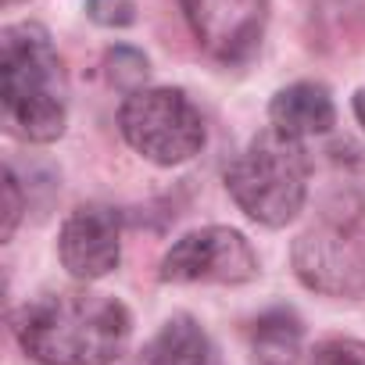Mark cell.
<instances>
[{"label":"cell","mask_w":365,"mask_h":365,"mask_svg":"<svg viewBox=\"0 0 365 365\" xmlns=\"http://www.w3.org/2000/svg\"><path fill=\"white\" fill-rule=\"evenodd\" d=\"M129 333L125 304L86 287L47 290L15 315V336L40 365H111L125 351Z\"/></svg>","instance_id":"6da1fadb"},{"label":"cell","mask_w":365,"mask_h":365,"mask_svg":"<svg viewBox=\"0 0 365 365\" xmlns=\"http://www.w3.org/2000/svg\"><path fill=\"white\" fill-rule=\"evenodd\" d=\"M0 101L19 140L54 143L68 122V76L51 33L19 22L0 33Z\"/></svg>","instance_id":"7a4b0ae2"},{"label":"cell","mask_w":365,"mask_h":365,"mask_svg":"<svg viewBox=\"0 0 365 365\" xmlns=\"http://www.w3.org/2000/svg\"><path fill=\"white\" fill-rule=\"evenodd\" d=\"M308 172L304 143L269 125L226 168V190L247 219L279 230L304 208Z\"/></svg>","instance_id":"3957f363"},{"label":"cell","mask_w":365,"mask_h":365,"mask_svg":"<svg viewBox=\"0 0 365 365\" xmlns=\"http://www.w3.org/2000/svg\"><path fill=\"white\" fill-rule=\"evenodd\" d=\"M118 129L125 143L154 165H182L205 147V118L194 101L172 86H143L122 101Z\"/></svg>","instance_id":"277c9868"},{"label":"cell","mask_w":365,"mask_h":365,"mask_svg":"<svg viewBox=\"0 0 365 365\" xmlns=\"http://www.w3.org/2000/svg\"><path fill=\"white\" fill-rule=\"evenodd\" d=\"M297 279L326 297H365V222L329 215L294 244Z\"/></svg>","instance_id":"5b68a950"},{"label":"cell","mask_w":365,"mask_h":365,"mask_svg":"<svg viewBox=\"0 0 365 365\" xmlns=\"http://www.w3.org/2000/svg\"><path fill=\"white\" fill-rule=\"evenodd\" d=\"M165 283H247L258 276V255L244 233L230 226H205L179 237L165 258L161 272Z\"/></svg>","instance_id":"8992f818"},{"label":"cell","mask_w":365,"mask_h":365,"mask_svg":"<svg viewBox=\"0 0 365 365\" xmlns=\"http://www.w3.org/2000/svg\"><path fill=\"white\" fill-rule=\"evenodd\" d=\"M197 43L226 65L247 61L269 22V0H179Z\"/></svg>","instance_id":"52a82bcc"},{"label":"cell","mask_w":365,"mask_h":365,"mask_svg":"<svg viewBox=\"0 0 365 365\" xmlns=\"http://www.w3.org/2000/svg\"><path fill=\"white\" fill-rule=\"evenodd\" d=\"M58 255H61V265L83 283L101 279L111 269H118V258H122L118 212L108 205H79L61 226Z\"/></svg>","instance_id":"ba28073f"},{"label":"cell","mask_w":365,"mask_h":365,"mask_svg":"<svg viewBox=\"0 0 365 365\" xmlns=\"http://www.w3.org/2000/svg\"><path fill=\"white\" fill-rule=\"evenodd\" d=\"M269 122L272 129L287 133V136H322L336 125V108L326 86L319 83H294L283 86L272 104H269Z\"/></svg>","instance_id":"9c48e42d"},{"label":"cell","mask_w":365,"mask_h":365,"mask_svg":"<svg viewBox=\"0 0 365 365\" xmlns=\"http://www.w3.org/2000/svg\"><path fill=\"white\" fill-rule=\"evenodd\" d=\"M147 365H215L212 336L190 315H172L143 351Z\"/></svg>","instance_id":"30bf717a"},{"label":"cell","mask_w":365,"mask_h":365,"mask_svg":"<svg viewBox=\"0 0 365 365\" xmlns=\"http://www.w3.org/2000/svg\"><path fill=\"white\" fill-rule=\"evenodd\" d=\"M301 319L290 308H272L255 319L251 344L262 365H297L301 361Z\"/></svg>","instance_id":"8fae6325"},{"label":"cell","mask_w":365,"mask_h":365,"mask_svg":"<svg viewBox=\"0 0 365 365\" xmlns=\"http://www.w3.org/2000/svg\"><path fill=\"white\" fill-rule=\"evenodd\" d=\"M104 68H108V79L118 86V90H125V97L129 93H136V90H143V79H147V58L140 54V51H133V47H115V51H108V58H104Z\"/></svg>","instance_id":"7c38bea8"},{"label":"cell","mask_w":365,"mask_h":365,"mask_svg":"<svg viewBox=\"0 0 365 365\" xmlns=\"http://www.w3.org/2000/svg\"><path fill=\"white\" fill-rule=\"evenodd\" d=\"M297 365H365V344L351 336H329L304 351Z\"/></svg>","instance_id":"4fadbf2b"},{"label":"cell","mask_w":365,"mask_h":365,"mask_svg":"<svg viewBox=\"0 0 365 365\" xmlns=\"http://www.w3.org/2000/svg\"><path fill=\"white\" fill-rule=\"evenodd\" d=\"M0 197H4V222H0V237L11 240L19 222H22V212H26V201H22V187L11 168H4V175H0Z\"/></svg>","instance_id":"5bb4252c"},{"label":"cell","mask_w":365,"mask_h":365,"mask_svg":"<svg viewBox=\"0 0 365 365\" xmlns=\"http://www.w3.org/2000/svg\"><path fill=\"white\" fill-rule=\"evenodd\" d=\"M86 15L97 26L125 29V26L136 22V4H133V0H86Z\"/></svg>","instance_id":"9a60e30c"},{"label":"cell","mask_w":365,"mask_h":365,"mask_svg":"<svg viewBox=\"0 0 365 365\" xmlns=\"http://www.w3.org/2000/svg\"><path fill=\"white\" fill-rule=\"evenodd\" d=\"M354 118H358V125L365 129V86L354 93Z\"/></svg>","instance_id":"2e32d148"},{"label":"cell","mask_w":365,"mask_h":365,"mask_svg":"<svg viewBox=\"0 0 365 365\" xmlns=\"http://www.w3.org/2000/svg\"><path fill=\"white\" fill-rule=\"evenodd\" d=\"M0 4H8V8H11V4H19V0H0Z\"/></svg>","instance_id":"e0dca14e"}]
</instances>
